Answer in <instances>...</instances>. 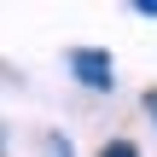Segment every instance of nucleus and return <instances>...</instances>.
<instances>
[{"label":"nucleus","mask_w":157,"mask_h":157,"mask_svg":"<svg viewBox=\"0 0 157 157\" xmlns=\"http://www.w3.org/2000/svg\"><path fill=\"white\" fill-rule=\"evenodd\" d=\"M70 70H76V82L82 87H111V52H93V47H76L70 52Z\"/></svg>","instance_id":"f257e3e1"},{"label":"nucleus","mask_w":157,"mask_h":157,"mask_svg":"<svg viewBox=\"0 0 157 157\" xmlns=\"http://www.w3.org/2000/svg\"><path fill=\"white\" fill-rule=\"evenodd\" d=\"M99 157H140V146H134V140H111Z\"/></svg>","instance_id":"f03ea898"},{"label":"nucleus","mask_w":157,"mask_h":157,"mask_svg":"<svg viewBox=\"0 0 157 157\" xmlns=\"http://www.w3.org/2000/svg\"><path fill=\"white\" fill-rule=\"evenodd\" d=\"M146 111H151V117H157V93H146Z\"/></svg>","instance_id":"7ed1b4c3"}]
</instances>
